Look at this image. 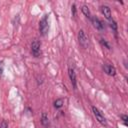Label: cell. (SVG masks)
<instances>
[{
	"label": "cell",
	"instance_id": "3957f363",
	"mask_svg": "<svg viewBox=\"0 0 128 128\" xmlns=\"http://www.w3.org/2000/svg\"><path fill=\"white\" fill-rule=\"evenodd\" d=\"M92 111H93L94 116L96 117V120H97L99 123H101L102 125L106 126V125H107V121H106L104 115L102 114V112H101L97 107H95V106H92Z\"/></svg>",
	"mask_w": 128,
	"mask_h": 128
},
{
	"label": "cell",
	"instance_id": "9c48e42d",
	"mask_svg": "<svg viewBox=\"0 0 128 128\" xmlns=\"http://www.w3.org/2000/svg\"><path fill=\"white\" fill-rule=\"evenodd\" d=\"M41 123H42V125L45 126V127H48V125H49V119H48V116H47V114H46L45 112L42 113V116H41Z\"/></svg>",
	"mask_w": 128,
	"mask_h": 128
},
{
	"label": "cell",
	"instance_id": "52a82bcc",
	"mask_svg": "<svg viewBox=\"0 0 128 128\" xmlns=\"http://www.w3.org/2000/svg\"><path fill=\"white\" fill-rule=\"evenodd\" d=\"M102 68L107 75H109V76H115L116 75V69L114 66H112L110 64H104Z\"/></svg>",
	"mask_w": 128,
	"mask_h": 128
},
{
	"label": "cell",
	"instance_id": "ba28073f",
	"mask_svg": "<svg viewBox=\"0 0 128 128\" xmlns=\"http://www.w3.org/2000/svg\"><path fill=\"white\" fill-rule=\"evenodd\" d=\"M100 8H101V12H102V14L105 16V18H106L108 21L112 20V16H111V10H110V8H109L108 6H106V5H102Z\"/></svg>",
	"mask_w": 128,
	"mask_h": 128
},
{
	"label": "cell",
	"instance_id": "30bf717a",
	"mask_svg": "<svg viewBox=\"0 0 128 128\" xmlns=\"http://www.w3.org/2000/svg\"><path fill=\"white\" fill-rule=\"evenodd\" d=\"M81 11H82V13L87 17V18H91V13H90V10H89V8H88V6H86V5H83L82 7H81Z\"/></svg>",
	"mask_w": 128,
	"mask_h": 128
},
{
	"label": "cell",
	"instance_id": "5b68a950",
	"mask_svg": "<svg viewBox=\"0 0 128 128\" xmlns=\"http://www.w3.org/2000/svg\"><path fill=\"white\" fill-rule=\"evenodd\" d=\"M68 75H69V78H70V81H71V84L73 86L74 89H76V86H77V80H76V73H75V70L73 67L69 66L68 67Z\"/></svg>",
	"mask_w": 128,
	"mask_h": 128
},
{
	"label": "cell",
	"instance_id": "9a60e30c",
	"mask_svg": "<svg viewBox=\"0 0 128 128\" xmlns=\"http://www.w3.org/2000/svg\"><path fill=\"white\" fill-rule=\"evenodd\" d=\"M0 128H8V124L5 120H3L1 123H0Z\"/></svg>",
	"mask_w": 128,
	"mask_h": 128
},
{
	"label": "cell",
	"instance_id": "7c38bea8",
	"mask_svg": "<svg viewBox=\"0 0 128 128\" xmlns=\"http://www.w3.org/2000/svg\"><path fill=\"white\" fill-rule=\"evenodd\" d=\"M100 44L103 46V47H105V48H107V49H111V46H110V44L105 40V39H103V38H100Z\"/></svg>",
	"mask_w": 128,
	"mask_h": 128
},
{
	"label": "cell",
	"instance_id": "4fadbf2b",
	"mask_svg": "<svg viewBox=\"0 0 128 128\" xmlns=\"http://www.w3.org/2000/svg\"><path fill=\"white\" fill-rule=\"evenodd\" d=\"M109 22H110V27L114 30V32H115V34H116V33H117V24H116V22H115L113 19L110 20Z\"/></svg>",
	"mask_w": 128,
	"mask_h": 128
},
{
	"label": "cell",
	"instance_id": "e0dca14e",
	"mask_svg": "<svg viewBox=\"0 0 128 128\" xmlns=\"http://www.w3.org/2000/svg\"><path fill=\"white\" fill-rule=\"evenodd\" d=\"M2 73H3V64H2V62L0 61V76L2 75Z\"/></svg>",
	"mask_w": 128,
	"mask_h": 128
},
{
	"label": "cell",
	"instance_id": "277c9868",
	"mask_svg": "<svg viewBox=\"0 0 128 128\" xmlns=\"http://www.w3.org/2000/svg\"><path fill=\"white\" fill-rule=\"evenodd\" d=\"M41 44L38 40H33L32 43H31V53L33 54L34 57H39L40 54H41Z\"/></svg>",
	"mask_w": 128,
	"mask_h": 128
},
{
	"label": "cell",
	"instance_id": "5bb4252c",
	"mask_svg": "<svg viewBox=\"0 0 128 128\" xmlns=\"http://www.w3.org/2000/svg\"><path fill=\"white\" fill-rule=\"evenodd\" d=\"M121 118H122V121H123V123L125 124V125H127V120H128V116L127 115H121Z\"/></svg>",
	"mask_w": 128,
	"mask_h": 128
},
{
	"label": "cell",
	"instance_id": "2e32d148",
	"mask_svg": "<svg viewBox=\"0 0 128 128\" xmlns=\"http://www.w3.org/2000/svg\"><path fill=\"white\" fill-rule=\"evenodd\" d=\"M71 8H72V9H71V11H72V15L75 16V15H76V6H75V4H73Z\"/></svg>",
	"mask_w": 128,
	"mask_h": 128
},
{
	"label": "cell",
	"instance_id": "8992f818",
	"mask_svg": "<svg viewBox=\"0 0 128 128\" xmlns=\"http://www.w3.org/2000/svg\"><path fill=\"white\" fill-rule=\"evenodd\" d=\"M91 19V22H92V24H93V26L97 29V30H100V31H102V30H104V28H105V26H104V24H103V22L98 18V17H96V16H93V17H91L90 18Z\"/></svg>",
	"mask_w": 128,
	"mask_h": 128
},
{
	"label": "cell",
	"instance_id": "6da1fadb",
	"mask_svg": "<svg viewBox=\"0 0 128 128\" xmlns=\"http://www.w3.org/2000/svg\"><path fill=\"white\" fill-rule=\"evenodd\" d=\"M78 42L80 44L81 47H83L84 49L88 48V45H89V39L86 35V33L84 32V30L80 29L79 32H78Z\"/></svg>",
	"mask_w": 128,
	"mask_h": 128
},
{
	"label": "cell",
	"instance_id": "8fae6325",
	"mask_svg": "<svg viewBox=\"0 0 128 128\" xmlns=\"http://www.w3.org/2000/svg\"><path fill=\"white\" fill-rule=\"evenodd\" d=\"M63 104H64V102H63V99H61V98L54 101V107H55L56 109H60V108L63 106Z\"/></svg>",
	"mask_w": 128,
	"mask_h": 128
},
{
	"label": "cell",
	"instance_id": "7a4b0ae2",
	"mask_svg": "<svg viewBox=\"0 0 128 128\" xmlns=\"http://www.w3.org/2000/svg\"><path fill=\"white\" fill-rule=\"evenodd\" d=\"M49 29V25H48V16L44 15L42 17V19L39 22V31L41 33V35H46Z\"/></svg>",
	"mask_w": 128,
	"mask_h": 128
}]
</instances>
